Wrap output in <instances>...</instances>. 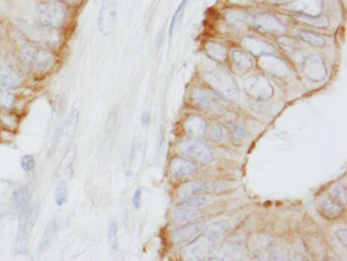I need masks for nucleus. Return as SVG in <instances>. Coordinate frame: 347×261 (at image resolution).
Returning a JSON list of instances; mask_svg holds the SVG:
<instances>
[{"label": "nucleus", "instance_id": "nucleus-30", "mask_svg": "<svg viewBox=\"0 0 347 261\" xmlns=\"http://www.w3.org/2000/svg\"><path fill=\"white\" fill-rule=\"evenodd\" d=\"M247 14L241 11H229L226 14V20L229 26L235 28H245L247 26Z\"/></svg>", "mask_w": 347, "mask_h": 261}, {"label": "nucleus", "instance_id": "nucleus-8", "mask_svg": "<svg viewBox=\"0 0 347 261\" xmlns=\"http://www.w3.org/2000/svg\"><path fill=\"white\" fill-rule=\"evenodd\" d=\"M179 149L184 156L202 164H209L214 159L212 149L200 141H184L180 143Z\"/></svg>", "mask_w": 347, "mask_h": 261}, {"label": "nucleus", "instance_id": "nucleus-46", "mask_svg": "<svg viewBox=\"0 0 347 261\" xmlns=\"http://www.w3.org/2000/svg\"><path fill=\"white\" fill-rule=\"evenodd\" d=\"M280 2H286V0H280ZM288 2H289V0H288Z\"/></svg>", "mask_w": 347, "mask_h": 261}, {"label": "nucleus", "instance_id": "nucleus-34", "mask_svg": "<svg viewBox=\"0 0 347 261\" xmlns=\"http://www.w3.org/2000/svg\"><path fill=\"white\" fill-rule=\"evenodd\" d=\"M297 19L300 21L313 26L315 28H326L329 27V20L325 16L318 15V16H304V15H297Z\"/></svg>", "mask_w": 347, "mask_h": 261}, {"label": "nucleus", "instance_id": "nucleus-17", "mask_svg": "<svg viewBox=\"0 0 347 261\" xmlns=\"http://www.w3.org/2000/svg\"><path fill=\"white\" fill-rule=\"evenodd\" d=\"M78 122H79V113L77 110H73L71 114L66 118L63 128H61L59 135V142H58V148L59 149H67L71 144L73 136L76 134Z\"/></svg>", "mask_w": 347, "mask_h": 261}, {"label": "nucleus", "instance_id": "nucleus-22", "mask_svg": "<svg viewBox=\"0 0 347 261\" xmlns=\"http://www.w3.org/2000/svg\"><path fill=\"white\" fill-rule=\"evenodd\" d=\"M229 223L227 219H219L217 222H213L212 225L205 228V234L209 235L214 242L221 245L226 238V235L228 233Z\"/></svg>", "mask_w": 347, "mask_h": 261}, {"label": "nucleus", "instance_id": "nucleus-6", "mask_svg": "<svg viewBox=\"0 0 347 261\" xmlns=\"http://www.w3.org/2000/svg\"><path fill=\"white\" fill-rule=\"evenodd\" d=\"M190 101L192 105L205 111H219L226 106V102L221 95L202 87H196L192 89Z\"/></svg>", "mask_w": 347, "mask_h": 261}, {"label": "nucleus", "instance_id": "nucleus-13", "mask_svg": "<svg viewBox=\"0 0 347 261\" xmlns=\"http://www.w3.org/2000/svg\"><path fill=\"white\" fill-rule=\"evenodd\" d=\"M304 76L314 82H321L326 78V67L323 59L316 55L304 57L302 61Z\"/></svg>", "mask_w": 347, "mask_h": 261}, {"label": "nucleus", "instance_id": "nucleus-29", "mask_svg": "<svg viewBox=\"0 0 347 261\" xmlns=\"http://www.w3.org/2000/svg\"><path fill=\"white\" fill-rule=\"evenodd\" d=\"M30 190L26 186H21L14 192V205L16 209L20 212H23L24 209L28 208V202L30 200Z\"/></svg>", "mask_w": 347, "mask_h": 261}, {"label": "nucleus", "instance_id": "nucleus-28", "mask_svg": "<svg viewBox=\"0 0 347 261\" xmlns=\"http://www.w3.org/2000/svg\"><path fill=\"white\" fill-rule=\"evenodd\" d=\"M205 52L211 59L216 61H224L227 58V49L225 45L218 42H209L205 44Z\"/></svg>", "mask_w": 347, "mask_h": 261}, {"label": "nucleus", "instance_id": "nucleus-26", "mask_svg": "<svg viewBox=\"0 0 347 261\" xmlns=\"http://www.w3.org/2000/svg\"><path fill=\"white\" fill-rule=\"evenodd\" d=\"M22 79L14 72H5L0 76V88L7 92H12L19 88Z\"/></svg>", "mask_w": 347, "mask_h": 261}, {"label": "nucleus", "instance_id": "nucleus-10", "mask_svg": "<svg viewBox=\"0 0 347 261\" xmlns=\"http://www.w3.org/2000/svg\"><path fill=\"white\" fill-rule=\"evenodd\" d=\"M37 216H39V208L36 206L30 207V208H27L21 212L19 219L18 240H16V244L19 245L18 248H20V250H24L26 248L28 235L32 229V227L35 226Z\"/></svg>", "mask_w": 347, "mask_h": 261}, {"label": "nucleus", "instance_id": "nucleus-20", "mask_svg": "<svg viewBox=\"0 0 347 261\" xmlns=\"http://www.w3.org/2000/svg\"><path fill=\"white\" fill-rule=\"evenodd\" d=\"M318 210L328 218H337L342 214V206L331 197H323L318 201Z\"/></svg>", "mask_w": 347, "mask_h": 261}, {"label": "nucleus", "instance_id": "nucleus-19", "mask_svg": "<svg viewBox=\"0 0 347 261\" xmlns=\"http://www.w3.org/2000/svg\"><path fill=\"white\" fill-rule=\"evenodd\" d=\"M183 128L188 136L192 139H197L204 135L206 130H207V124H206V120L201 116L191 115L185 119Z\"/></svg>", "mask_w": 347, "mask_h": 261}, {"label": "nucleus", "instance_id": "nucleus-32", "mask_svg": "<svg viewBox=\"0 0 347 261\" xmlns=\"http://www.w3.org/2000/svg\"><path fill=\"white\" fill-rule=\"evenodd\" d=\"M56 233H57V222L50 221L49 222V225L47 226V228H45L42 238H41V243H40L41 250L42 251L47 250L53 240V238H55Z\"/></svg>", "mask_w": 347, "mask_h": 261}, {"label": "nucleus", "instance_id": "nucleus-25", "mask_svg": "<svg viewBox=\"0 0 347 261\" xmlns=\"http://www.w3.org/2000/svg\"><path fill=\"white\" fill-rule=\"evenodd\" d=\"M231 61L234 65L242 72L249 71L250 68H253L254 66V58L249 53L243 51V50H234L231 51Z\"/></svg>", "mask_w": 347, "mask_h": 261}, {"label": "nucleus", "instance_id": "nucleus-4", "mask_svg": "<svg viewBox=\"0 0 347 261\" xmlns=\"http://www.w3.org/2000/svg\"><path fill=\"white\" fill-rule=\"evenodd\" d=\"M220 247L218 243L202 233L192 242L188 243L182 251V256L184 260H204L212 256L218 248Z\"/></svg>", "mask_w": 347, "mask_h": 261}, {"label": "nucleus", "instance_id": "nucleus-15", "mask_svg": "<svg viewBox=\"0 0 347 261\" xmlns=\"http://www.w3.org/2000/svg\"><path fill=\"white\" fill-rule=\"evenodd\" d=\"M204 222H191L188 225L182 226L172 234V240L176 244H188L200 236L205 230Z\"/></svg>", "mask_w": 347, "mask_h": 261}, {"label": "nucleus", "instance_id": "nucleus-16", "mask_svg": "<svg viewBox=\"0 0 347 261\" xmlns=\"http://www.w3.org/2000/svg\"><path fill=\"white\" fill-rule=\"evenodd\" d=\"M241 45L245 48L246 51L251 56H266L272 55L275 51V49L272 47L270 43L265 41L258 39L255 36H246L241 40Z\"/></svg>", "mask_w": 347, "mask_h": 261}, {"label": "nucleus", "instance_id": "nucleus-27", "mask_svg": "<svg viewBox=\"0 0 347 261\" xmlns=\"http://www.w3.org/2000/svg\"><path fill=\"white\" fill-rule=\"evenodd\" d=\"M144 153H145V143L143 140L137 139L133 142L131 153V170L132 173H134V169L138 170L142 165L144 160Z\"/></svg>", "mask_w": 347, "mask_h": 261}, {"label": "nucleus", "instance_id": "nucleus-43", "mask_svg": "<svg viewBox=\"0 0 347 261\" xmlns=\"http://www.w3.org/2000/svg\"><path fill=\"white\" fill-rule=\"evenodd\" d=\"M21 167L26 172H30L35 169V160L31 155H23L21 157Z\"/></svg>", "mask_w": 347, "mask_h": 261}, {"label": "nucleus", "instance_id": "nucleus-14", "mask_svg": "<svg viewBox=\"0 0 347 261\" xmlns=\"http://www.w3.org/2000/svg\"><path fill=\"white\" fill-rule=\"evenodd\" d=\"M213 260H246L249 258L247 246L242 242L227 243L221 250H217L211 256Z\"/></svg>", "mask_w": 347, "mask_h": 261}, {"label": "nucleus", "instance_id": "nucleus-40", "mask_svg": "<svg viewBox=\"0 0 347 261\" xmlns=\"http://www.w3.org/2000/svg\"><path fill=\"white\" fill-rule=\"evenodd\" d=\"M66 197H67V190H66V185L64 183H60L57 185L55 191V199L56 204L58 206L64 205L66 202Z\"/></svg>", "mask_w": 347, "mask_h": 261}, {"label": "nucleus", "instance_id": "nucleus-35", "mask_svg": "<svg viewBox=\"0 0 347 261\" xmlns=\"http://www.w3.org/2000/svg\"><path fill=\"white\" fill-rule=\"evenodd\" d=\"M188 4H189V0H183V2L180 4V6L176 10L175 13H174V16L170 22V29H169V36L170 37L172 36L174 31H175L177 24H179V22L181 21V19H182V16H183V13H184L185 8H187L188 6Z\"/></svg>", "mask_w": 347, "mask_h": 261}, {"label": "nucleus", "instance_id": "nucleus-21", "mask_svg": "<svg viewBox=\"0 0 347 261\" xmlns=\"http://www.w3.org/2000/svg\"><path fill=\"white\" fill-rule=\"evenodd\" d=\"M196 170L197 167L195 164L185 159H181V157L172 159L170 164H169V172L174 178L190 175V173L195 172Z\"/></svg>", "mask_w": 347, "mask_h": 261}, {"label": "nucleus", "instance_id": "nucleus-42", "mask_svg": "<svg viewBox=\"0 0 347 261\" xmlns=\"http://www.w3.org/2000/svg\"><path fill=\"white\" fill-rule=\"evenodd\" d=\"M247 134V131L246 128L241 126V125H236L233 127V130L230 131V136H231V140H233L234 142H241L243 139H245V136Z\"/></svg>", "mask_w": 347, "mask_h": 261}, {"label": "nucleus", "instance_id": "nucleus-18", "mask_svg": "<svg viewBox=\"0 0 347 261\" xmlns=\"http://www.w3.org/2000/svg\"><path fill=\"white\" fill-rule=\"evenodd\" d=\"M216 184H211L207 181H192V183L184 184L177 191L179 196L182 198L193 197L201 193H216L218 192Z\"/></svg>", "mask_w": 347, "mask_h": 261}, {"label": "nucleus", "instance_id": "nucleus-7", "mask_svg": "<svg viewBox=\"0 0 347 261\" xmlns=\"http://www.w3.org/2000/svg\"><path fill=\"white\" fill-rule=\"evenodd\" d=\"M247 23L256 30L265 32V34L283 35L286 32L284 23L275 15L266 12H257L247 16Z\"/></svg>", "mask_w": 347, "mask_h": 261}, {"label": "nucleus", "instance_id": "nucleus-38", "mask_svg": "<svg viewBox=\"0 0 347 261\" xmlns=\"http://www.w3.org/2000/svg\"><path fill=\"white\" fill-rule=\"evenodd\" d=\"M15 102V96L11 92L4 90L3 93H0V106H3L4 109H11L13 107Z\"/></svg>", "mask_w": 347, "mask_h": 261}, {"label": "nucleus", "instance_id": "nucleus-45", "mask_svg": "<svg viewBox=\"0 0 347 261\" xmlns=\"http://www.w3.org/2000/svg\"><path fill=\"white\" fill-rule=\"evenodd\" d=\"M140 200H142V191H140L139 189L135 191V193H134V196H133V199H132V204H133V207H134V209H139V207H140Z\"/></svg>", "mask_w": 347, "mask_h": 261}, {"label": "nucleus", "instance_id": "nucleus-3", "mask_svg": "<svg viewBox=\"0 0 347 261\" xmlns=\"http://www.w3.org/2000/svg\"><path fill=\"white\" fill-rule=\"evenodd\" d=\"M204 79L207 84L212 87L214 92H217L222 97L228 99H236L239 97V88L235 81L234 77L229 71L222 67H216L204 73Z\"/></svg>", "mask_w": 347, "mask_h": 261}, {"label": "nucleus", "instance_id": "nucleus-11", "mask_svg": "<svg viewBox=\"0 0 347 261\" xmlns=\"http://www.w3.org/2000/svg\"><path fill=\"white\" fill-rule=\"evenodd\" d=\"M258 66L262 68V71L274 78L285 79L291 77L292 74L291 68H289L286 61L275 56L266 55L259 57Z\"/></svg>", "mask_w": 347, "mask_h": 261}, {"label": "nucleus", "instance_id": "nucleus-36", "mask_svg": "<svg viewBox=\"0 0 347 261\" xmlns=\"http://www.w3.org/2000/svg\"><path fill=\"white\" fill-rule=\"evenodd\" d=\"M108 239L111 250L116 252L118 250V227L114 219L110 221L108 226Z\"/></svg>", "mask_w": 347, "mask_h": 261}, {"label": "nucleus", "instance_id": "nucleus-5", "mask_svg": "<svg viewBox=\"0 0 347 261\" xmlns=\"http://www.w3.org/2000/svg\"><path fill=\"white\" fill-rule=\"evenodd\" d=\"M242 88L255 101H267L273 96L274 89L265 76L250 74L242 79Z\"/></svg>", "mask_w": 347, "mask_h": 261}, {"label": "nucleus", "instance_id": "nucleus-31", "mask_svg": "<svg viewBox=\"0 0 347 261\" xmlns=\"http://www.w3.org/2000/svg\"><path fill=\"white\" fill-rule=\"evenodd\" d=\"M296 35L300 40H302L303 42L314 45V47H324L325 45V40L323 37L315 34V32L307 31V30H297Z\"/></svg>", "mask_w": 347, "mask_h": 261}, {"label": "nucleus", "instance_id": "nucleus-37", "mask_svg": "<svg viewBox=\"0 0 347 261\" xmlns=\"http://www.w3.org/2000/svg\"><path fill=\"white\" fill-rule=\"evenodd\" d=\"M332 198L336 200L338 204L341 206H345L347 204V191L345 185H336L331 191Z\"/></svg>", "mask_w": 347, "mask_h": 261}, {"label": "nucleus", "instance_id": "nucleus-24", "mask_svg": "<svg viewBox=\"0 0 347 261\" xmlns=\"http://www.w3.org/2000/svg\"><path fill=\"white\" fill-rule=\"evenodd\" d=\"M77 155V149L76 147H68L66 149L65 154L61 159L59 163V168H58V176L59 177H70L72 175V170H73V164L74 160H76Z\"/></svg>", "mask_w": 347, "mask_h": 261}, {"label": "nucleus", "instance_id": "nucleus-23", "mask_svg": "<svg viewBox=\"0 0 347 261\" xmlns=\"http://www.w3.org/2000/svg\"><path fill=\"white\" fill-rule=\"evenodd\" d=\"M201 216V212L198 208H180V210L172 215L171 222L175 226H185L188 223L195 222Z\"/></svg>", "mask_w": 347, "mask_h": 261}, {"label": "nucleus", "instance_id": "nucleus-41", "mask_svg": "<svg viewBox=\"0 0 347 261\" xmlns=\"http://www.w3.org/2000/svg\"><path fill=\"white\" fill-rule=\"evenodd\" d=\"M279 44H280V47H282L284 50H286L287 52L296 51V50L300 47V45L296 43L295 40L289 39V37H282V39L279 40Z\"/></svg>", "mask_w": 347, "mask_h": 261}, {"label": "nucleus", "instance_id": "nucleus-39", "mask_svg": "<svg viewBox=\"0 0 347 261\" xmlns=\"http://www.w3.org/2000/svg\"><path fill=\"white\" fill-rule=\"evenodd\" d=\"M206 131H207L210 139L214 140V141H219V140H221L222 136H224V128L220 125H218V124H211L210 127Z\"/></svg>", "mask_w": 347, "mask_h": 261}, {"label": "nucleus", "instance_id": "nucleus-2", "mask_svg": "<svg viewBox=\"0 0 347 261\" xmlns=\"http://www.w3.org/2000/svg\"><path fill=\"white\" fill-rule=\"evenodd\" d=\"M68 11L59 0H44L37 6V21L40 26L49 30L61 29L67 21Z\"/></svg>", "mask_w": 347, "mask_h": 261}, {"label": "nucleus", "instance_id": "nucleus-9", "mask_svg": "<svg viewBox=\"0 0 347 261\" xmlns=\"http://www.w3.org/2000/svg\"><path fill=\"white\" fill-rule=\"evenodd\" d=\"M118 0H102L97 24L103 35H109L116 24Z\"/></svg>", "mask_w": 347, "mask_h": 261}, {"label": "nucleus", "instance_id": "nucleus-44", "mask_svg": "<svg viewBox=\"0 0 347 261\" xmlns=\"http://www.w3.org/2000/svg\"><path fill=\"white\" fill-rule=\"evenodd\" d=\"M334 235H336L337 239L339 240V242L342 244V245L346 246V244H347V230H346V228H344V229L336 230V233H334Z\"/></svg>", "mask_w": 347, "mask_h": 261}, {"label": "nucleus", "instance_id": "nucleus-12", "mask_svg": "<svg viewBox=\"0 0 347 261\" xmlns=\"http://www.w3.org/2000/svg\"><path fill=\"white\" fill-rule=\"evenodd\" d=\"M285 11L295 12L304 16H318L323 12V2L322 0H289L284 5Z\"/></svg>", "mask_w": 347, "mask_h": 261}, {"label": "nucleus", "instance_id": "nucleus-33", "mask_svg": "<svg viewBox=\"0 0 347 261\" xmlns=\"http://www.w3.org/2000/svg\"><path fill=\"white\" fill-rule=\"evenodd\" d=\"M210 204V199L207 197H188L180 204V208H200Z\"/></svg>", "mask_w": 347, "mask_h": 261}, {"label": "nucleus", "instance_id": "nucleus-1", "mask_svg": "<svg viewBox=\"0 0 347 261\" xmlns=\"http://www.w3.org/2000/svg\"><path fill=\"white\" fill-rule=\"evenodd\" d=\"M20 58L28 69L39 74L49 72L56 63V57L50 49L30 43L22 45Z\"/></svg>", "mask_w": 347, "mask_h": 261}]
</instances>
